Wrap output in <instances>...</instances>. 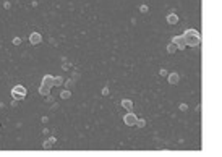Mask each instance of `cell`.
Returning <instances> with one entry per match:
<instances>
[{"label":"cell","mask_w":222,"mask_h":157,"mask_svg":"<svg viewBox=\"0 0 222 157\" xmlns=\"http://www.w3.org/2000/svg\"><path fill=\"white\" fill-rule=\"evenodd\" d=\"M12 44H13V46H20V44H21V37H15V39H12Z\"/></svg>","instance_id":"9a60e30c"},{"label":"cell","mask_w":222,"mask_h":157,"mask_svg":"<svg viewBox=\"0 0 222 157\" xmlns=\"http://www.w3.org/2000/svg\"><path fill=\"white\" fill-rule=\"evenodd\" d=\"M63 83H65V81H63L62 76H53V86H62Z\"/></svg>","instance_id":"8fae6325"},{"label":"cell","mask_w":222,"mask_h":157,"mask_svg":"<svg viewBox=\"0 0 222 157\" xmlns=\"http://www.w3.org/2000/svg\"><path fill=\"white\" fill-rule=\"evenodd\" d=\"M172 42H173V44H177L178 50H185L186 42H185V37H183V34H182V36H175V37L172 39Z\"/></svg>","instance_id":"5b68a950"},{"label":"cell","mask_w":222,"mask_h":157,"mask_svg":"<svg viewBox=\"0 0 222 157\" xmlns=\"http://www.w3.org/2000/svg\"><path fill=\"white\" fill-rule=\"evenodd\" d=\"M53 87V76L52 74H45L41 81V87H39V94L41 96H49L50 89Z\"/></svg>","instance_id":"7a4b0ae2"},{"label":"cell","mask_w":222,"mask_h":157,"mask_svg":"<svg viewBox=\"0 0 222 157\" xmlns=\"http://www.w3.org/2000/svg\"><path fill=\"white\" fill-rule=\"evenodd\" d=\"M140 10H141V12H143V13H146V12H148V5H141V7H140Z\"/></svg>","instance_id":"ac0fdd59"},{"label":"cell","mask_w":222,"mask_h":157,"mask_svg":"<svg viewBox=\"0 0 222 157\" xmlns=\"http://www.w3.org/2000/svg\"><path fill=\"white\" fill-rule=\"evenodd\" d=\"M183 37H185V42L188 47H196L201 44V34L196 29H186Z\"/></svg>","instance_id":"6da1fadb"},{"label":"cell","mask_w":222,"mask_h":157,"mask_svg":"<svg viewBox=\"0 0 222 157\" xmlns=\"http://www.w3.org/2000/svg\"><path fill=\"white\" fill-rule=\"evenodd\" d=\"M178 79H180V76H178V73H170L167 74V81H169L170 84H177Z\"/></svg>","instance_id":"ba28073f"},{"label":"cell","mask_w":222,"mask_h":157,"mask_svg":"<svg viewBox=\"0 0 222 157\" xmlns=\"http://www.w3.org/2000/svg\"><path fill=\"white\" fill-rule=\"evenodd\" d=\"M55 143H57V139H55L53 136H50L47 141H44L42 147H44V149H50V147H53V146H55Z\"/></svg>","instance_id":"52a82bcc"},{"label":"cell","mask_w":222,"mask_h":157,"mask_svg":"<svg viewBox=\"0 0 222 157\" xmlns=\"http://www.w3.org/2000/svg\"><path fill=\"white\" fill-rule=\"evenodd\" d=\"M123 122H125V125L127 126H136V122H138V117L133 113V110L132 112H128L127 115L123 117Z\"/></svg>","instance_id":"277c9868"},{"label":"cell","mask_w":222,"mask_h":157,"mask_svg":"<svg viewBox=\"0 0 222 157\" xmlns=\"http://www.w3.org/2000/svg\"><path fill=\"white\" fill-rule=\"evenodd\" d=\"M60 97H62V99H70V97H71V91H70V89L62 91V92H60Z\"/></svg>","instance_id":"7c38bea8"},{"label":"cell","mask_w":222,"mask_h":157,"mask_svg":"<svg viewBox=\"0 0 222 157\" xmlns=\"http://www.w3.org/2000/svg\"><path fill=\"white\" fill-rule=\"evenodd\" d=\"M3 8L5 10H10V8H12V3H10L8 0H5V2H3Z\"/></svg>","instance_id":"2e32d148"},{"label":"cell","mask_w":222,"mask_h":157,"mask_svg":"<svg viewBox=\"0 0 222 157\" xmlns=\"http://www.w3.org/2000/svg\"><path fill=\"white\" fill-rule=\"evenodd\" d=\"M175 50H178V47H177V44H173V42H170L169 46H167V52L169 54H173Z\"/></svg>","instance_id":"4fadbf2b"},{"label":"cell","mask_w":222,"mask_h":157,"mask_svg":"<svg viewBox=\"0 0 222 157\" xmlns=\"http://www.w3.org/2000/svg\"><path fill=\"white\" fill-rule=\"evenodd\" d=\"M41 41H42L41 33H31V36H29V42H31L33 46H37V44H41Z\"/></svg>","instance_id":"8992f818"},{"label":"cell","mask_w":222,"mask_h":157,"mask_svg":"<svg viewBox=\"0 0 222 157\" xmlns=\"http://www.w3.org/2000/svg\"><path fill=\"white\" fill-rule=\"evenodd\" d=\"M122 107L127 109L128 112H132L133 110V102L130 99H123V100H122Z\"/></svg>","instance_id":"9c48e42d"},{"label":"cell","mask_w":222,"mask_h":157,"mask_svg":"<svg viewBox=\"0 0 222 157\" xmlns=\"http://www.w3.org/2000/svg\"><path fill=\"white\" fill-rule=\"evenodd\" d=\"M136 126H138V128H144V126H146V120H144V118H138Z\"/></svg>","instance_id":"5bb4252c"},{"label":"cell","mask_w":222,"mask_h":157,"mask_svg":"<svg viewBox=\"0 0 222 157\" xmlns=\"http://www.w3.org/2000/svg\"><path fill=\"white\" fill-rule=\"evenodd\" d=\"M26 94H28V91H26L25 86H21V84H16V86H13L12 89V97L16 100H23L26 97Z\"/></svg>","instance_id":"3957f363"},{"label":"cell","mask_w":222,"mask_h":157,"mask_svg":"<svg viewBox=\"0 0 222 157\" xmlns=\"http://www.w3.org/2000/svg\"><path fill=\"white\" fill-rule=\"evenodd\" d=\"M101 94H102V96H109V87L104 86V87H102V91H101Z\"/></svg>","instance_id":"e0dca14e"},{"label":"cell","mask_w":222,"mask_h":157,"mask_svg":"<svg viewBox=\"0 0 222 157\" xmlns=\"http://www.w3.org/2000/svg\"><path fill=\"white\" fill-rule=\"evenodd\" d=\"M167 23H169V25H177V23H178V16L175 15V13L167 15Z\"/></svg>","instance_id":"30bf717a"}]
</instances>
